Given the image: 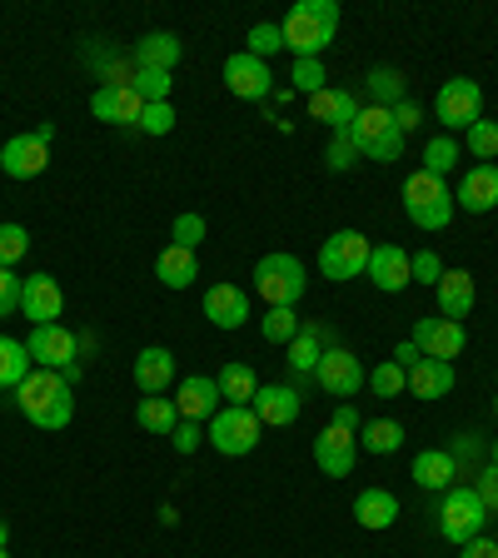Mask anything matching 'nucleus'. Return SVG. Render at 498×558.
Instances as JSON below:
<instances>
[{
  "label": "nucleus",
  "mask_w": 498,
  "mask_h": 558,
  "mask_svg": "<svg viewBox=\"0 0 498 558\" xmlns=\"http://www.w3.org/2000/svg\"><path fill=\"white\" fill-rule=\"evenodd\" d=\"M329 424H339V429H349V434H360V429H364V418H360V409L349 404V399H344V404H339V409H335V418H329Z\"/></svg>",
  "instance_id": "obj_52"
},
{
  "label": "nucleus",
  "mask_w": 498,
  "mask_h": 558,
  "mask_svg": "<svg viewBox=\"0 0 498 558\" xmlns=\"http://www.w3.org/2000/svg\"><path fill=\"white\" fill-rule=\"evenodd\" d=\"M349 140H354V150L360 160H374V165H389L404 155V130L394 125V110H384V105H360V116L349 125Z\"/></svg>",
  "instance_id": "obj_4"
},
{
  "label": "nucleus",
  "mask_w": 498,
  "mask_h": 558,
  "mask_svg": "<svg viewBox=\"0 0 498 558\" xmlns=\"http://www.w3.org/2000/svg\"><path fill=\"white\" fill-rule=\"evenodd\" d=\"M364 364H360V354L354 349H344V344H335V349H325V360H319V369H314V384L325 389V395H335L339 404L344 399H354L364 389Z\"/></svg>",
  "instance_id": "obj_11"
},
{
  "label": "nucleus",
  "mask_w": 498,
  "mask_h": 558,
  "mask_svg": "<svg viewBox=\"0 0 498 558\" xmlns=\"http://www.w3.org/2000/svg\"><path fill=\"white\" fill-rule=\"evenodd\" d=\"M185 56V40L174 31H150L135 40V70H174Z\"/></svg>",
  "instance_id": "obj_26"
},
{
  "label": "nucleus",
  "mask_w": 498,
  "mask_h": 558,
  "mask_svg": "<svg viewBox=\"0 0 498 558\" xmlns=\"http://www.w3.org/2000/svg\"><path fill=\"white\" fill-rule=\"evenodd\" d=\"M360 449H369L374 459H389V453L404 449V424L399 418H369L360 429Z\"/></svg>",
  "instance_id": "obj_34"
},
{
  "label": "nucleus",
  "mask_w": 498,
  "mask_h": 558,
  "mask_svg": "<svg viewBox=\"0 0 498 558\" xmlns=\"http://www.w3.org/2000/svg\"><path fill=\"white\" fill-rule=\"evenodd\" d=\"M25 349H31L35 369H56V374L81 360V339L70 335L65 325H35L31 339H25Z\"/></svg>",
  "instance_id": "obj_13"
},
{
  "label": "nucleus",
  "mask_w": 498,
  "mask_h": 558,
  "mask_svg": "<svg viewBox=\"0 0 498 558\" xmlns=\"http://www.w3.org/2000/svg\"><path fill=\"white\" fill-rule=\"evenodd\" d=\"M464 558H498V544L478 534V538H469V544H464Z\"/></svg>",
  "instance_id": "obj_53"
},
{
  "label": "nucleus",
  "mask_w": 498,
  "mask_h": 558,
  "mask_svg": "<svg viewBox=\"0 0 498 558\" xmlns=\"http://www.w3.org/2000/svg\"><path fill=\"white\" fill-rule=\"evenodd\" d=\"M21 284L25 279H15V269H0V319L11 310H21Z\"/></svg>",
  "instance_id": "obj_48"
},
{
  "label": "nucleus",
  "mask_w": 498,
  "mask_h": 558,
  "mask_svg": "<svg viewBox=\"0 0 498 558\" xmlns=\"http://www.w3.org/2000/svg\"><path fill=\"white\" fill-rule=\"evenodd\" d=\"M135 424L145 434H155V439H170L174 424H180V409H174V399H165V395H145L135 404Z\"/></svg>",
  "instance_id": "obj_32"
},
{
  "label": "nucleus",
  "mask_w": 498,
  "mask_h": 558,
  "mask_svg": "<svg viewBox=\"0 0 498 558\" xmlns=\"http://www.w3.org/2000/svg\"><path fill=\"white\" fill-rule=\"evenodd\" d=\"M418 360H424V354H418L414 339H399V344H394V364H404V369H409V364H418Z\"/></svg>",
  "instance_id": "obj_54"
},
{
  "label": "nucleus",
  "mask_w": 498,
  "mask_h": 558,
  "mask_svg": "<svg viewBox=\"0 0 498 558\" xmlns=\"http://www.w3.org/2000/svg\"><path fill=\"white\" fill-rule=\"evenodd\" d=\"M484 523H488V509H484V499H478L474 488H464V484L444 488V504H439V534L449 538V544L464 548L469 538L484 534Z\"/></svg>",
  "instance_id": "obj_7"
},
{
  "label": "nucleus",
  "mask_w": 498,
  "mask_h": 558,
  "mask_svg": "<svg viewBox=\"0 0 498 558\" xmlns=\"http://www.w3.org/2000/svg\"><path fill=\"white\" fill-rule=\"evenodd\" d=\"M399 199H404L409 220L429 234L449 230V220L459 215V205H453V195H449V180H434V174H424V170H414L404 185H399Z\"/></svg>",
  "instance_id": "obj_3"
},
{
  "label": "nucleus",
  "mask_w": 498,
  "mask_h": 558,
  "mask_svg": "<svg viewBox=\"0 0 498 558\" xmlns=\"http://www.w3.org/2000/svg\"><path fill=\"white\" fill-rule=\"evenodd\" d=\"M309 116L319 120L329 135H339V130L354 125V116H360V100H354L349 90H319V95H309Z\"/></svg>",
  "instance_id": "obj_27"
},
{
  "label": "nucleus",
  "mask_w": 498,
  "mask_h": 558,
  "mask_svg": "<svg viewBox=\"0 0 498 558\" xmlns=\"http://www.w3.org/2000/svg\"><path fill=\"white\" fill-rule=\"evenodd\" d=\"M409 339L418 344V354H429V360H449V364L459 360L464 344H469L464 325H453V319H418Z\"/></svg>",
  "instance_id": "obj_18"
},
{
  "label": "nucleus",
  "mask_w": 498,
  "mask_h": 558,
  "mask_svg": "<svg viewBox=\"0 0 498 558\" xmlns=\"http://www.w3.org/2000/svg\"><path fill=\"white\" fill-rule=\"evenodd\" d=\"M488 464H498V439H494V453H488Z\"/></svg>",
  "instance_id": "obj_56"
},
{
  "label": "nucleus",
  "mask_w": 498,
  "mask_h": 558,
  "mask_svg": "<svg viewBox=\"0 0 498 558\" xmlns=\"http://www.w3.org/2000/svg\"><path fill=\"white\" fill-rule=\"evenodd\" d=\"M50 140H56V125H35L25 135H11L0 145V170L11 174V180H35V174H46L50 165Z\"/></svg>",
  "instance_id": "obj_8"
},
{
  "label": "nucleus",
  "mask_w": 498,
  "mask_h": 558,
  "mask_svg": "<svg viewBox=\"0 0 498 558\" xmlns=\"http://www.w3.org/2000/svg\"><path fill=\"white\" fill-rule=\"evenodd\" d=\"M130 85H135V95H139L145 105L170 100V90H174V70H135V75H130Z\"/></svg>",
  "instance_id": "obj_38"
},
{
  "label": "nucleus",
  "mask_w": 498,
  "mask_h": 558,
  "mask_svg": "<svg viewBox=\"0 0 498 558\" xmlns=\"http://www.w3.org/2000/svg\"><path fill=\"white\" fill-rule=\"evenodd\" d=\"M409 250H399V244H374L369 250V279H374V290L384 294H399L414 284V275H409Z\"/></svg>",
  "instance_id": "obj_21"
},
{
  "label": "nucleus",
  "mask_w": 498,
  "mask_h": 558,
  "mask_svg": "<svg viewBox=\"0 0 498 558\" xmlns=\"http://www.w3.org/2000/svg\"><path fill=\"white\" fill-rule=\"evenodd\" d=\"M434 116H439L444 135L469 130L474 120H484V90H478V81H464V75L444 81L439 95H434Z\"/></svg>",
  "instance_id": "obj_9"
},
{
  "label": "nucleus",
  "mask_w": 498,
  "mask_h": 558,
  "mask_svg": "<svg viewBox=\"0 0 498 558\" xmlns=\"http://www.w3.org/2000/svg\"><path fill=\"white\" fill-rule=\"evenodd\" d=\"M199 439H205V434H199L195 418H180V424H174V434H170L174 453H195V449H199Z\"/></svg>",
  "instance_id": "obj_49"
},
{
  "label": "nucleus",
  "mask_w": 498,
  "mask_h": 558,
  "mask_svg": "<svg viewBox=\"0 0 498 558\" xmlns=\"http://www.w3.org/2000/svg\"><path fill=\"white\" fill-rule=\"evenodd\" d=\"M250 56H259V60H269L275 50H284V35H279V25H269V21H259V25H250Z\"/></svg>",
  "instance_id": "obj_45"
},
{
  "label": "nucleus",
  "mask_w": 498,
  "mask_h": 558,
  "mask_svg": "<svg viewBox=\"0 0 498 558\" xmlns=\"http://www.w3.org/2000/svg\"><path fill=\"white\" fill-rule=\"evenodd\" d=\"M469 155H474L478 165L498 160V120H474V125H469Z\"/></svg>",
  "instance_id": "obj_41"
},
{
  "label": "nucleus",
  "mask_w": 498,
  "mask_h": 558,
  "mask_svg": "<svg viewBox=\"0 0 498 558\" xmlns=\"http://www.w3.org/2000/svg\"><path fill=\"white\" fill-rule=\"evenodd\" d=\"M25 250H31L25 225H0V269H15L25 259Z\"/></svg>",
  "instance_id": "obj_43"
},
{
  "label": "nucleus",
  "mask_w": 498,
  "mask_h": 558,
  "mask_svg": "<svg viewBox=\"0 0 498 558\" xmlns=\"http://www.w3.org/2000/svg\"><path fill=\"white\" fill-rule=\"evenodd\" d=\"M494 414H498V399H494Z\"/></svg>",
  "instance_id": "obj_58"
},
{
  "label": "nucleus",
  "mask_w": 498,
  "mask_h": 558,
  "mask_svg": "<svg viewBox=\"0 0 498 558\" xmlns=\"http://www.w3.org/2000/svg\"><path fill=\"white\" fill-rule=\"evenodd\" d=\"M394 519H399V499L389 494V488H364L360 499H354V523H360V529H369V534L389 529Z\"/></svg>",
  "instance_id": "obj_30"
},
{
  "label": "nucleus",
  "mask_w": 498,
  "mask_h": 558,
  "mask_svg": "<svg viewBox=\"0 0 498 558\" xmlns=\"http://www.w3.org/2000/svg\"><path fill=\"white\" fill-rule=\"evenodd\" d=\"M0 558H11V548H0Z\"/></svg>",
  "instance_id": "obj_57"
},
{
  "label": "nucleus",
  "mask_w": 498,
  "mask_h": 558,
  "mask_svg": "<svg viewBox=\"0 0 498 558\" xmlns=\"http://www.w3.org/2000/svg\"><path fill=\"white\" fill-rule=\"evenodd\" d=\"M174 409H180V418L205 424V418L220 414V384L209 379V374H185V379L174 384Z\"/></svg>",
  "instance_id": "obj_19"
},
{
  "label": "nucleus",
  "mask_w": 498,
  "mask_h": 558,
  "mask_svg": "<svg viewBox=\"0 0 498 558\" xmlns=\"http://www.w3.org/2000/svg\"><path fill=\"white\" fill-rule=\"evenodd\" d=\"M250 409H255L259 424H269V429H290L294 418H300L304 399H300V389H290V384H259V395Z\"/></svg>",
  "instance_id": "obj_22"
},
{
  "label": "nucleus",
  "mask_w": 498,
  "mask_h": 558,
  "mask_svg": "<svg viewBox=\"0 0 498 558\" xmlns=\"http://www.w3.org/2000/svg\"><path fill=\"white\" fill-rule=\"evenodd\" d=\"M279 35H284V50H294V60H319L339 35V0H300L279 21Z\"/></svg>",
  "instance_id": "obj_1"
},
{
  "label": "nucleus",
  "mask_w": 498,
  "mask_h": 558,
  "mask_svg": "<svg viewBox=\"0 0 498 558\" xmlns=\"http://www.w3.org/2000/svg\"><path fill=\"white\" fill-rule=\"evenodd\" d=\"M369 234L360 230H335L325 244H319V269H325V279H360L364 269H369Z\"/></svg>",
  "instance_id": "obj_10"
},
{
  "label": "nucleus",
  "mask_w": 498,
  "mask_h": 558,
  "mask_svg": "<svg viewBox=\"0 0 498 558\" xmlns=\"http://www.w3.org/2000/svg\"><path fill=\"white\" fill-rule=\"evenodd\" d=\"M418 120H424V110H418L414 100H399L394 105V125L404 130V135H409V130H418Z\"/></svg>",
  "instance_id": "obj_51"
},
{
  "label": "nucleus",
  "mask_w": 498,
  "mask_h": 558,
  "mask_svg": "<svg viewBox=\"0 0 498 558\" xmlns=\"http://www.w3.org/2000/svg\"><path fill=\"white\" fill-rule=\"evenodd\" d=\"M139 130H145V135H170V130H174V105H170V100L145 105V116H139Z\"/></svg>",
  "instance_id": "obj_46"
},
{
  "label": "nucleus",
  "mask_w": 498,
  "mask_h": 558,
  "mask_svg": "<svg viewBox=\"0 0 498 558\" xmlns=\"http://www.w3.org/2000/svg\"><path fill=\"white\" fill-rule=\"evenodd\" d=\"M409 275H414V284H439V279H444V259L434 255V250H418V255L409 259Z\"/></svg>",
  "instance_id": "obj_47"
},
{
  "label": "nucleus",
  "mask_w": 498,
  "mask_h": 558,
  "mask_svg": "<svg viewBox=\"0 0 498 558\" xmlns=\"http://www.w3.org/2000/svg\"><path fill=\"white\" fill-rule=\"evenodd\" d=\"M90 116L105 120V125H139L145 100L135 95V85L130 81H110V85H100V90L90 95Z\"/></svg>",
  "instance_id": "obj_15"
},
{
  "label": "nucleus",
  "mask_w": 498,
  "mask_h": 558,
  "mask_svg": "<svg viewBox=\"0 0 498 558\" xmlns=\"http://www.w3.org/2000/svg\"><path fill=\"white\" fill-rule=\"evenodd\" d=\"M209 234L205 215H195V209H185V215H174L170 225V244H180V250H199V240Z\"/></svg>",
  "instance_id": "obj_42"
},
{
  "label": "nucleus",
  "mask_w": 498,
  "mask_h": 558,
  "mask_svg": "<svg viewBox=\"0 0 498 558\" xmlns=\"http://www.w3.org/2000/svg\"><path fill=\"white\" fill-rule=\"evenodd\" d=\"M31 369H35V360H31V349H25V339L0 335V389L15 395V389L31 379Z\"/></svg>",
  "instance_id": "obj_31"
},
{
  "label": "nucleus",
  "mask_w": 498,
  "mask_h": 558,
  "mask_svg": "<svg viewBox=\"0 0 498 558\" xmlns=\"http://www.w3.org/2000/svg\"><path fill=\"white\" fill-rule=\"evenodd\" d=\"M259 434H265V424H259V414L250 404H224L220 414L209 418V444H215L224 459H244V453H255Z\"/></svg>",
  "instance_id": "obj_6"
},
{
  "label": "nucleus",
  "mask_w": 498,
  "mask_h": 558,
  "mask_svg": "<svg viewBox=\"0 0 498 558\" xmlns=\"http://www.w3.org/2000/svg\"><path fill=\"white\" fill-rule=\"evenodd\" d=\"M304 290H309V275H304V259L284 255V250H275V255H265L255 265V294L269 304V310H294V304L304 300Z\"/></svg>",
  "instance_id": "obj_5"
},
{
  "label": "nucleus",
  "mask_w": 498,
  "mask_h": 558,
  "mask_svg": "<svg viewBox=\"0 0 498 558\" xmlns=\"http://www.w3.org/2000/svg\"><path fill=\"white\" fill-rule=\"evenodd\" d=\"M360 459V434L339 429V424H325V429L314 434V464L325 469L329 478H344Z\"/></svg>",
  "instance_id": "obj_16"
},
{
  "label": "nucleus",
  "mask_w": 498,
  "mask_h": 558,
  "mask_svg": "<svg viewBox=\"0 0 498 558\" xmlns=\"http://www.w3.org/2000/svg\"><path fill=\"white\" fill-rule=\"evenodd\" d=\"M459 155H464V145L453 135H434L429 145H424V165H418V170L434 174V180H449V170H459Z\"/></svg>",
  "instance_id": "obj_36"
},
{
  "label": "nucleus",
  "mask_w": 498,
  "mask_h": 558,
  "mask_svg": "<svg viewBox=\"0 0 498 558\" xmlns=\"http://www.w3.org/2000/svg\"><path fill=\"white\" fill-rule=\"evenodd\" d=\"M15 404H21V414L31 418L35 429L56 434L75 418V389H70L56 369H31V379L15 389Z\"/></svg>",
  "instance_id": "obj_2"
},
{
  "label": "nucleus",
  "mask_w": 498,
  "mask_h": 558,
  "mask_svg": "<svg viewBox=\"0 0 498 558\" xmlns=\"http://www.w3.org/2000/svg\"><path fill=\"white\" fill-rule=\"evenodd\" d=\"M300 325H304L300 314H294V310H284V304H279V310H269L265 319H259V335H265L269 344H284V349H290V339L300 335Z\"/></svg>",
  "instance_id": "obj_37"
},
{
  "label": "nucleus",
  "mask_w": 498,
  "mask_h": 558,
  "mask_svg": "<svg viewBox=\"0 0 498 558\" xmlns=\"http://www.w3.org/2000/svg\"><path fill=\"white\" fill-rule=\"evenodd\" d=\"M434 294H439V314L453 319V325H464L469 314H474V300H478L469 269H444V279L434 284Z\"/></svg>",
  "instance_id": "obj_24"
},
{
  "label": "nucleus",
  "mask_w": 498,
  "mask_h": 558,
  "mask_svg": "<svg viewBox=\"0 0 498 558\" xmlns=\"http://www.w3.org/2000/svg\"><path fill=\"white\" fill-rule=\"evenodd\" d=\"M155 279H160L165 290H190V284L199 279V259H195V250L165 244L160 259H155Z\"/></svg>",
  "instance_id": "obj_28"
},
{
  "label": "nucleus",
  "mask_w": 498,
  "mask_h": 558,
  "mask_svg": "<svg viewBox=\"0 0 498 558\" xmlns=\"http://www.w3.org/2000/svg\"><path fill=\"white\" fill-rule=\"evenodd\" d=\"M215 384H220V399H224V404H255V395H259L255 369H250V364H240V360L224 364V369L215 374Z\"/></svg>",
  "instance_id": "obj_33"
},
{
  "label": "nucleus",
  "mask_w": 498,
  "mask_h": 558,
  "mask_svg": "<svg viewBox=\"0 0 498 558\" xmlns=\"http://www.w3.org/2000/svg\"><path fill=\"white\" fill-rule=\"evenodd\" d=\"M0 548H11V529H5V519H0Z\"/></svg>",
  "instance_id": "obj_55"
},
{
  "label": "nucleus",
  "mask_w": 498,
  "mask_h": 558,
  "mask_svg": "<svg viewBox=\"0 0 498 558\" xmlns=\"http://www.w3.org/2000/svg\"><path fill=\"white\" fill-rule=\"evenodd\" d=\"M224 85H230L234 100H269L275 95V70H269V60L250 56V50H234L230 60H224Z\"/></svg>",
  "instance_id": "obj_12"
},
{
  "label": "nucleus",
  "mask_w": 498,
  "mask_h": 558,
  "mask_svg": "<svg viewBox=\"0 0 498 558\" xmlns=\"http://www.w3.org/2000/svg\"><path fill=\"white\" fill-rule=\"evenodd\" d=\"M453 205L469 209V215H488L498 209V165H469L459 190H453Z\"/></svg>",
  "instance_id": "obj_20"
},
{
  "label": "nucleus",
  "mask_w": 498,
  "mask_h": 558,
  "mask_svg": "<svg viewBox=\"0 0 498 558\" xmlns=\"http://www.w3.org/2000/svg\"><path fill=\"white\" fill-rule=\"evenodd\" d=\"M474 494H478V499H484V509H488V513H498V464H488L484 474H478Z\"/></svg>",
  "instance_id": "obj_50"
},
{
  "label": "nucleus",
  "mask_w": 498,
  "mask_h": 558,
  "mask_svg": "<svg viewBox=\"0 0 498 558\" xmlns=\"http://www.w3.org/2000/svg\"><path fill=\"white\" fill-rule=\"evenodd\" d=\"M453 384H459V374H453L449 360H424L409 364V389H414V399H449Z\"/></svg>",
  "instance_id": "obj_25"
},
{
  "label": "nucleus",
  "mask_w": 498,
  "mask_h": 558,
  "mask_svg": "<svg viewBox=\"0 0 498 558\" xmlns=\"http://www.w3.org/2000/svg\"><path fill=\"white\" fill-rule=\"evenodd\" d=\"M354 160H360V150H354V140H349V130L329 135V145H325V165H329V170L344 174V170H354Z\"/></svg>",
  "instance_id": "obj_44"
},
{
  "label": "nucleus",
  "mask_w": 498,
  "mask_h": 558,
  "mask_svg": "<svg viewBox=\"0 0 498 558\" xmlns=\"http://www.w3.org/2000/svg\"><path fill=\"white\" fill-rule=\"evenodd\" d=\"M364 384H369L379 399H394V395H404V389H409V369H404V364H394V360H384L379 369H369V379H364Z\"/></svg>",
  "instance_id": "obj_39"
},
{
  "label": "nucleus",
  "mask_w": 498,
  "mask_h": 558,
  "mask_svg": "<svg viewBox=\"0 0 498 558\" xmlns=\"http://www.w3.org/2000/svg\"><path fill=\"white\" fill-rule=\"evenodd\" d=\"M364 90H369V105H384V110H394L399 100H409L404 75H399L394 65H374L369 75H364Z\"/></svg>",
  "instance_id": "obj_35"
},
{
  "label": "nucleus",
  "mask_w": 498,
  "mask_h": 558,
  "mask_svg": "<svg viewBox=\"0 0 498 558\" xmlns=\"http://www.w3.org/2000/svg\"><path fill=\"white\" fill-rule=\"evenodd\" d=\"M205 319L215 329H240L244 319H250V294L240 290V284H209L205 290Z\"/></svg>",
  "instance_id": "obj_23"
},
{
  "label": "nucleus",
  "mask_w": 498,
  "mask_h": 558,
  "mask_svg": "<svg viewBox=\"0 0 498 558\" xmlns=\"http://www.w3.org/2000/svg\"><path fill=\"white\" fill-rule=\"evenodd\" d=\"M290 90H304V95L329 90V70H325V60H294V65H290Z\"/></svg>",
  "instance_id": "obj_40"
},
{
  "label": "nucleus",
  "mask_w": 498,
  "mask_h": 558,
  "mask_svg": "<svg viewBox=\"0 0 498 558\" xmlns=\"http://www.w3.org/2000/svg\"><path fill=\"white\" fill-rule=\"evenodd\" d=\"M135 389L139 395H170V384H180V360L165 344H145L135 354Z\"/></svg>",
  "instance_id": "obj_17"
},
{
  "label": "nucleus",
  "mask_w": 498,
  "mask_h": 558,
  "mask_svg": "<svg viewBox=\"0 0 498 558\" xmlns=\"http://www.w3.org/2000/svg\"><path fill=\"white\" fill-rule=\"evenodd\" d=\"M21 314L31 325H60V314H65V290H60V279L50 269L31 275L21 284Z\"/></svg>",
  "instance_id": "obj_14"
},
{
  "label": "nucleus",
  "mask_w": 498,
  "mask_h": 558,
  "mask_svg": "<svg viewBox=\"0 0 498 558\" xmlns=\"http://www.w3.org/2000/svg\"><path fill=\"white\" fill-rule=\"evenodd\" d=\"M453 478H459V459H453L449 449H424L414 459V484L418 488H434V494H444V488H453Z\"/></svg>",
  "instance_id": "obj_29"
}]
</instances>
